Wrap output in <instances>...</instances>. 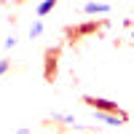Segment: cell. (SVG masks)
Segmentation results:
<instances>
[{
  "label": "cell",
  "mask_w": 134,
  "mask_h": 134,
  "mask_svg": "<svg viewBox=\"0 0 134 134\" xmlns=\"http://www.w3.org/2000/svg\"><path fill=\"white\" fill-rule=\"evenodd\" d=\"M94 118L97 121H105L107 126H121V124H124V115H110V113H102V110H97Z\"/></svg>",
  "instance_id": "1"
},
{
  "label": "cell",
  "mask_w": 134,
  "mask_h": 134,
  "mask_svg": "<svg viewBox=\"0 0 134 134\" xmlns=\"http://www.w3.org/2000/svg\"><path fill=\"white\" fill-rule=\"evenodd\" d=\"M83 11L86 14H107L110 5L107 3H97V0H88V3H83Z\"/></svg>",
  "instance_id": "2"
},
{
  "label": "cell",
  "mask_w": 134,
  "mask_h": 134,
  "mask_svg": "<svg viewBox=\"0 0 134 134\" xmlns=\"http://www.w3.org/2000/svg\"><path fill=\"white\" fill-rule=\"evenodd\" d=\"M54 5H57V0H43L38 5V16H46L48 11H54Z\"/></svg>",
  "instance_id": "3"
},
{
  "label": "cell",
  "mask_w": 134,
  "mask_h": 134,
  "mask_svg": "<svg viewBox=\"0 0 134 134\" xmlns=\"http://www.w3.org/2000/svg\"><path fill=\"white\" fill-rule=\"evenodd\" d=\"M27 35H30L32 40H35V38H40V35H43V21H32V24H30V32H27Z\"/></svg>",
  "instance_id": "4"
},
{
  "label": "cell",
  "mask_w": 134,
  "mask_h": 134,
  "mask_svg": "<svg viewBox=\"0 0 134 134\" xmlns=\"http://www.w3.org/2000/svg\"><path fill=\"white\" fill-rule=\"evenodd\" d=\"M16 43H19V40H16V35H8V38H5V43H3V46H5V48H14Z\"/></svg>",
  "instance_id": "5"
},
{
  "label": "cell",
  "mask_w": 134,
  "mask_h": 134,
  "mask_svg": "<svg viewBox=\"0 0 134 134\" xmlns=\"http://www.w3.org/2000/svg\"><path fill=\"white\" fill-rule=\"evenodd\" d=\"M5 70H8V59H0V75H3Z\"/></svg>",
  "instance_id": "6"
}]
</instances>
